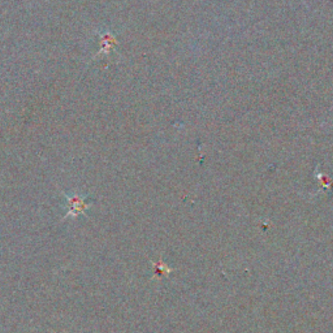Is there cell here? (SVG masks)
Returning <instances> with one entry per match:
<instances>
[{"mask_svg":"<svg viewBox=\"0 0 333 333\" xmlns=\"http://www.w3.org/2000/svg\"><path fill=\"white\" fill-rule=\"evenodd\" d=\"M101 39H102V47H103V50H102L101 52H103V51L108 52V48L111 47L112 43L114 42L113 37H112V35H108V34H105V35H102Z\"/></svg>","mask_w":333,"mask_h":333,"instance_id":"cell-1","label":"cell"}]
</instances>
